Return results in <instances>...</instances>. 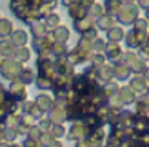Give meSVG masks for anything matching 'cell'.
Segmentation results:
<instances>
[{"mask_svg": "<svg viewBox=\"0 0 149 147\" xmlns=\"http://www.w3.org/2000/svg\"><path fill=\"white\" fill-rule=\"evenodd\" d=\"M138 3H139L141 8H146V7H148V0H138Z\"/></svg>", "mask_w": 149, "mask_h": 147, "instance_id": "19", "label": "cell"}, {"mask_svg": "<svg viewBox=\"0 0 149 147\" xmlns=\"http://www.w3.org/2000/svg\"><path fill=\"white\" fill-rule=\"evenodd\" d=\"M136 18H138V8L133 5L118 12V20L121 21L123 25H129V23L136 21Z\"/></svg>", "mask_w": 149, "mask_h": 147, "instance_id": "1", "label": "cell"}, {"mask_svg": "<svg viewBox=\"0 0 149 147\" xmlns=\"http://www.w3.org/2000/svg\"><path fill=\"white\" fill-rule=\"evenodd\" d=\"M93 46H95V50H98V51H103V50H104V42H103V40H96Z\"/></svg>", "mask_w": 149, "mask_h": 147, "instance_id": "17", "label": "cell"}, {"mask_svg": "<svg viewBox=\"0 0 149 147\" xmlns=\"http://www.w3.org/2000/svg\"><path fill=\"white\" fill-rule=\"evenodd\" d=\"M32 30H33V35L35 37H43L45 35V30H47V26L43 25V23H32Z\"/></svg>", "mask_w": 149, "mask_h": 147, "instance_id": "13", "label": "cell"}, {"mask_svg": "<svg viewBox=\"0 0 149 147\" xmlns=\"http://www.w3.org/2000/svg\"><path fill=\"white\" fill-rule=\"evenodd\" d=\"M15 56L18 58V61H25V60H28V56H30V51H28L27 48H17Z\"/></svg>", "mask_w": 149, "mask_h": 147, "instance_id": "15", "label": "cell"}, {"mask_svg": "<svg viewBox=\"0 0 149 147\" xmlns=\"http://www.w3.org/2000/svg\"><path fill=\"white\" fill-rule=\"evenodd\" d=\"M20 81L23 84H28V83H32L33 81V78H35V76H33V71L32 69H22L20 71Z\"/></svg>", "mask_w": 149, "mask_h": 147, "instance_id": "10", "label": "cell"}, {"mask_svg": "<svg viewBox=\"0 0 149 147\" xmlns=\"http://www.w3.org/2000/svg\"><path fill=\"white\" fill-rule=\"evenodd\" d=\"M10 32H12V23H10V20H7V18L0 20V37H7Z\"/></svg>", "mask_w": 149, "mask_h": 147, "instance_id": "9", "label": "cell"}, {"mask_svg": "<svg viewBox=\"0 0 149 147\" xmlns=\"http://www.w3.org/2000/svg\"><path fill=\"white\" fill-rule=\"evenodd\" d=\"M13 45H18V46H22V45H25L27 43V33L23 32V30H17V32H13Z\"/></svg>", "mask_w": 149, "mask_h": 147, "instance_id": "7", "label": "cell"}, {"mask_svg": "<svg viewBox=\"0 0 149 147\" xmlns=\"http://www.w3.org/2000/svg\"><path fill=\"white\" fill-rule=\"evenodd\" d=\"M60 25V17L58 15H55V13H52V15L48 17L47 18V23H45V26H47V28H56V26Z\"/></svg>", "mask_w": 149, "mask_h": 147, "instance_id": "11", "label": "cell"}, {"mask_svg": "<svg viewBox=\"0 0 149 147\" xmlns=\"http://www.w3.org/2000/svg\"><path fill=\"white\" fill-rule=\"evenodd\" d=\"M37 106L42 111H48L52 106H53V103H52V99H50L48 96H38L37 98Z\"/></svg>", "mask_w": 149, "mask_h": 147, "instance_id": "8", "label": "cell"}, {"mask_svg": "<svg viewBox=\"0 0 149 147\" xmlns=\"http://www.w3.org/2000/svg\"><path fill=\"white\" fill-rule=\"evenodd\" d=\"M108 37H109L111 42H119V40H123L124 33H123V30L119 28V26H113V28L108 30Z\"/></svg>", "mask_w": 149, "mask_h": 147, "instance_id": "5", "label": "cell"}, {"mask_svg": "<svg viewBox=\"0 0 149 147\" xmlns=\"http://www.w3.org/2000/svg\"><path fill=\"white\" fill-rule=\"evenodd\" d=\"M124 2H126V3H133L134 0H124Z\"/></svg>", "mask_w": 149, "mask_h": 147, "instance_id": "21", "label": "cell"}, {"mask_svg": "<svg viewBox=\"0 0 149 147\" xmlns=\"http://www.w3.org/2000/svg\"><path fill=\"white\" fill-rule=\"evenodd\" d=\"M0 53H2V55H7V56H8V55H12V53H13V43H10V42H2L0 43Z\"/></svg>", "mask_w": 149, "mask_h": 147, "instance_id": "12", "label": "cell"}, {"mask_svg": "<svg viewBox=\"0 0 149 147\" xmlns=\"http://www.w3.org/2000/svg\"><path fill=\"white\" fill-rule=\"evenodd\" d=\"M106 51H108V55H111V58H113V56H118V55L121 53V50H119V46H118V43H116V42H113V45H111V50L108 48Z\"/></svg>", "mask_w": 149, "mask_h": 147, "instance_id": "16", "label": "cell"}, {"mask_svg": "<svg viewBox=\"0 0 149 147\" xmlns=\"http://www.w3.org/2000/svg\"><path fill=\"white\" fill-rule=\"evenodd\" d=\"M113 21L114 20H113L111 15H101L100 17V20H98V28H101V30H109V28L114 26Z\"/></svg>", "mask_w": 149, "mask_h": 147, "instance_id": "4", "label": "cell"}, {"mask_svg": "<svg viewBox=\"0 0 149 147\" xmlns=\"http://www.w3.org/2000/svg\"><path fill=\"white\" fill-rule=\"evenodd\" d=\"M146 78L144 76H136L133 79V83H131V89L133 91H139V93H144L146 91Z\"/></svg>", "mask_w": 149, "mask_h": 147, "instance_id": "3", "label": "cell"}, {"mask_svg": "<svg viewBox=\"0 0 149 147\" xmlns=\"http://www.w3.org/2000/svg\"><path fill=\"white\" fill-rule=\"evenodd\" d=\"M55 127V129H53V134H56V136H61V134H63V127H61V126H53Z\"/></svg>", "mask_w": 149, "mask_h": 147, "instance_id": "18", "label": "cell"}, {"mask_svg": "<svg viewBox=\"0 0 149 147\" xmlns=\"http://www.w3.org/2000/svg\"><path fill=\"white\" fill-rule=\"evenodd\" d=\"M48 147H63V146H61L60 142H50V144H48Z\"/></svg>", "mask_w": 149, "mask_h": 147, "instance_id": "20", "label": "cell"}, {"mask_svg": "<svg viewBox=\"0 0 149 147\" xmlns=\"http://www.w3.org/2000/svg\"><path fill=\"white\" fill-rule=\"evenodd\" d=\"M121 99L123 103H133L134 101V94H133V89H123L121 91Z\"/></svg>", "mask_w": 149, "mask_h": 147, "instance_id": "14", "label": "cell"}, {"mask_svg": "<svg viewBox=\"0 0 149 147\" xmlns=\"http://www.w3.org/2000/svg\"><path fill=\"white\" fill-rule=\"evenodd\" d=\"M55 38H56V42L58 43H65L66 42V38H68V30L65 28V26H56L53 32Z\"/></svg>", "mask_w": 149, "mask_h": 147, "instance_id": "6", "label": "cell"}, {"mask_svg": "<svg viewBox=\"0 0 149 147\" xmlns=\"http://www.w3.org/2000/svg\"><path fill=\"white\" fill-rule=\"evenodd\" d=\"M22 71V66L17 61H13L12 63V60H8V61H5L3 63V66H2V74L5 76L7 79H12L13 76H17V74Z\"/></svg>", "mask_w": 149, "mask_h": 147, "instance_id": "2", "label": "cell"}]
</instances>
